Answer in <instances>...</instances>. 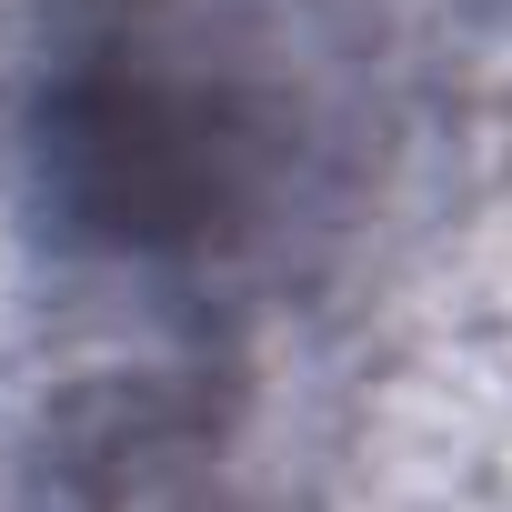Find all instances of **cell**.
I'll return each instance as SVG.
<instances>
[{
	"label": "cell",
	"mask_w": 512,
	"mask_h": 512,
	"mask_svg": "<svg viewBox=\"0 0 512 512\" xmlns=\"http://www.w3.org/2000/svg\"><path fill=\"white\" fill-rule=\"evenodd\" d=\"M342 151L302 0H61L21 161L61 241L131 272H231L322 201Z\"/></svg>",
	"instance_id": "1"
}]
</instances>
